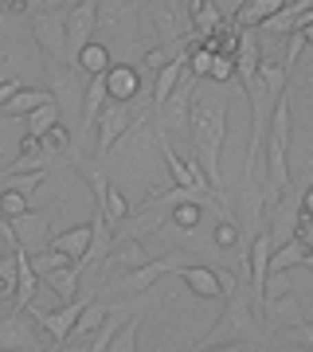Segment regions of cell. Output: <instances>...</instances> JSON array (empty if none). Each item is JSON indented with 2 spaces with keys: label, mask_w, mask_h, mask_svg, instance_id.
I'll list each match as a JSON object with an SVG mask.
<instances>
[{
  "label": "cell",
  "mask_w": 313,
  "mask_h": 352,
  "mask_svg": "<svg viewBox=\"0 0 313 352\" xmlns=\"http://www.w3.org/2000/svg\"><path fill=\"white\" fill-rule=\"evenodd\" d=\"M98 16H102L98 0H78L63 12V20H67V71H75V75H78V55L94 43V28L102 24Z\"/></svg>",
  "instance_id": "cell-1"
},
{
  "label": "cell",
  "mask_w": 313,
  "mask_h": 352,
  "mask_svg": "<svg viewBox=\"0 0 313 352\" xmlns=\"http://www.w3.org/2000/svg\"><path fill=\"white\" fill-rule=\"evenodd\" d=\"M32 39H36V47L43 51V59L47 63H59L67 67V20L55 16V8L47 4H32Z\"/></svg>",
  "instance_id": "cell-2"
},
{
  "label": "cell",
  "mask_w": 313,
  "mask_h": 352,
  "mask_svg": "<svg viewBox=\"0 0 313 352\" xmlns=\"http://www.w3.org/2000/svg\"><path fill=\"white\" fill-rule=\"evenodd\" d=\"M87 302H90V298L67 302V305H59V309H36V305L28 309V314L36 317V325L51 337V352H59V349H67V344H71L75 325H78V317H83V309H87Z\"/></svg>",
  "instance_id": "cell-3"
},
{
  "label": "cell",
  "mask_w": 313,
  "mask_h": 352,
  "mask_svg": "<svg viewBox=\"0 0 313 352\" xmlns=\"http://www.w3.org/2000/svg\"><path fill=\"white\" fill-rule=\"evenodd\" d=\"M188 266H192V258H188L184 251H169V254H161V258H149L141 270H125L118 286H122L125 294H133V298H138V294H145L149 286H157V278H164V274H184Z\"/></svg>",
  "instance_id": "cell-4"
},
{
  "label": "cell",
  "mask_w": 313,
  "mask_h": 352,
  "mask_svg": "<svg viewBox=\"0 0 313 352\" xmlns=\"http://www.w3.org/2000/svg\"><path fill=\"white\" fill-rule=\"evenodd\" d=\"M157 145H161V157L169 164V176H173V188H188V192H204V196H212V184H208V176H204V164L196 157H188L180 161L173 149V141H169V129L157 126Z\"/></svg>",
  "instance_id": "cell-5"
},
{
  "label": "cell",
  "mask_w": 313,
  "mask_h": 352,
  "mask_svg": "<svg viewBox=\"0 0 313 352\" xmlns=\"http://www.w3.org/2000/svg\"><path fill=\"white\" fill-rule=\"evenodd\" d=\"M39 333L32 314H8L0 321V352H43L39 349Z\"/></svg>",
  "instance_id": "cell-6"
},
{
  "label": "cell",
  "mask_w": 313,
  "mask_h": 352,
  "mask_svg": "<svg viewBox=\"0 0 313 352\" xmlns=\"http://www.w3.org/2000/svg\"><path fill=\"white\" fill-rule=\"evenodd\" d=\"M129 133H133L129 110L118 106V102H110V106L102 110V118H98V157H110L114 145H122V138H129Z\"/></svg>",
  "instance_id": "cell-7"
},
{
  "label": "cell",
  "mask_w": 313,
  "mask_h": 352,
  "mask_svg": "<svg viewBox=\"0 0 313 352\" xmlns=\"http://www.w3.org/2000/svg\"><path fill=\"white\" fill-rule=\"evenodd\" d=\"M188 47H192V43H188ZM184 71H188V51H180L173 63L157 71V82H153V94H149V110L153 113H161L164 106H169V98L176 94L180 78H184Z\"/></svg>",
  "instance_id": "cell-8"
},
{
  "label": "cell",
  "mask_w": 313,
  "mask_h": 352,
  "mask_svg": "<svg viewBox=\"0 0 313 352\" xmlns=\"http://www.w3.org/2000/svg\"><path fill=\"white\" fill-rule=\"evenodd\" d=\"M106 90H110V102H118V106H129V102L138 98L141 90V75L138 67L129 63H114L110 71H106Z\"/></svg>",
  "instance_id": "cell-9"
},
{
  "label": "cell",
  "mask_w": 313,
  "mask_h": 352,
  "mask_svg": "<svg viewBox=\"0 0 313 352\" xmlns=\"http://www.w3.org/2000/svg\"><path fill=\"white\" fill-rule=\"evenodd\" d=\"M36 289H39V274L32 270V258L20 247L16 251V298H12V314H28L36 305Z\"/></svg>",
  "instance_id": "cell-10"
},
{
  "label": "cell",
  "mask_w": 313,
  "mask_h": 352,
  "mask_svg": "<svg viewBox=\"0 0 313 352\" xmlns=\"http://www.w3.org/2000/svg\"><path fill=\"white\" fill-rule=\"evenodd\" d=\"M90 243H94V231H90V223H78V227H67V231H59V235H51V251L67 254L75 266H83V258H87Z\"/></svg>",
  "instance_id": "cell-11"
},
{
  "label": "cell",
  "mask_w": 313,
  "mask_h": 352,
  "mask_svg": "<svg viewBox=\"0 0 313 352\" xmlns=\"http://www.w3.org/2000/svg\"><path fill=\"white\" fill-rule=\"evenodd\" d=\"M12 231H16V239H20V247H32V243H43V251H47V243H51V212H28L20 215V219H12Z\"/></svg>",
  "instance_id": "cell-12"
},
{
  "label": "cell",
  "mask_w": 313,
  "mask_h": 352,
  "mask_svg": "<svg viewBox=\"0 0 313 352\" xmlns=\"http://www.w3.org/2000/svg\"><path fill=\"white\" fill-rule=\"evenodd\" d=\"M235 67H239V78H243V82L259 78V67H263V43H259V36H255V32H239Z\"/></svg>",
  "instance_id": "cell-13"
},
{
  "label": "cell",
  "mask_w": 313,
  "mask_h": 352,
  "mask_svg": "<svg viewBox=\"0 0 313 352\" xmlns=\"http://www.w3.org/2000/svg\"><path fill=\"white\" fill-rule=\"evenodd\" d=\"M263 314L270 317V325L282 333V329H298L305 325V309H301V302L290 294V298H278V302H266L263 305Z\"/></svg>",
  "instance_id": "cell-14"
},
{
  "label": "cell",
  "mask_w": 313,
  "mask_h": 352,
  "mask_svg": "<svg viewBox=\"0 0 313 352\" xmlns=\"http://www.w3.org/2000/svg\"><path fill=\"white\" fill-rule=\"evenodd\" d=\"M106 317H110V305H106V302H94V298H90L87 309H83V317H78V325H75V337H71V344H90Z\"/></svg>",
  "instance_id": "cell-15"
},
{
  "label": "cell",
  "mask_w": 313,
  "mask_h": 352,
  "mask_svg": "<svg viewBox=\"0 0 313 352\" xmlns=\"http://www.w3.org/2000/svg\"><path fill=\"white\" fill-rule=\"evenodd\" d=\"M47 102H55L51 98V90H39V87H24L20 94H16L8 106H4V118H32V113L39 110V106H47Z\"/></svg>",
  "instance_id": "cell-16"
},
{
  "label": "cell",
  "mask_w": 313,
  "mask_h": 352,
  "mask_svg": "<svg viewBox=\"0 0 313 352\" xmlns=\"http://www.w3.org/2000/svg\"><path fill=\"white\" fill-rule=\"evenodd\" d=\"M125 309H129V302H122V305H110V317L102 321V329L94 333V340L87 344V352H110L114 337H118V333H122V325H125Z\"/></svg>",
  "instance_id": "cell-17"
},
{
  "label": "cell",
  "mask_w": 313,
  "mask_h": 352,
  "mask_svg": "<svg viewBox=\"0 0 313 352\" xmlns=\"http://www.w3.org/2000/svg\"><path fill=\"white\" fill-rule=\"evenodd\" d=\"M180 278H184V286L192 289L196 298H204V302L219 298V282H215V270H212V266H188Z\"/></svg>",
  "instance_id": "cell-18"
},
{
  "label": "cell",
  "mask_w": 313,
  "mask_h": 352,
  "mask_svg": "<svg viewBox=\"0 0 313 352\" xmlns=\"http://www.w3.org/2000/svg\"><path fill=\"white\" fill-rule=\"evenodd\" d=\"M145 263H149V258H145V247H141L138 239H118L110 258H106V266H122V270H141Z\"/></svg>",
  "instance_id": "cell-19"
},
{
  "label": "cell",
  "mask_w": 313,
  "mask_h": 352,
  "mask_svg": "<svg viewBox=\"0 0 313 352\" xmlns=\"http://www.w3.org/2000/svg\"><path fill=\"white\" fill-rule=\"evenodd\" d=\"M43 282H47V286L63 298V305H67V302H78V298H83V294H78V282H83V270H78V266H67V270L43 274Z\"/></svg>",
  "instance_id": "cell-20"
},
{
  "label": "cell",
  "mask_w": 313,
  "mask_h": 352,
  "mask_svg": "<svg viewBox=\"0 0 313 352\" xmlns=\"http://www.w3.org/2000/svg\"><path fill=\"white\" fill-rule=\"evenodd\" d=\"M110 67H114L110 63V47H106V43H98V39H94V43L78 55V71H83L87 78H102Z\"/></svg>",
  "instance_id": "cell-21"
},
{
  "label": "cell",
  "mask_w": 313,
  "mask_h": 352,
  "mask_svg": "<svg viewBox=\"0 0 313 352\" xmlns=\"http://www.w3.org/2000/svg\"><path fill=\"white\" fill-rule=\"evenodd\" d=\"M286 78H290L286 63H274V59H266V55H263V67H259V82L266 87V94H270L274 102L286 94Z\"/></svg>",
  "instance_id": "cell-22"
},
{
  "label": "cell",
  "mask_w": 313,
  "mask_h": 352,
  "mask_svg": "<svg viewBox=\"0 0 313 352\" xmlns=\"http://www.w3.org/2000/svg\"><path fill=\"white\" fill-rule=\"evenodd\" d=\"M55 126H59V102H47V106H39V110L28 118V138L43 141Z\"/></svg>",
  "instance_id": "cell-23"
},
{
  "label": "cell",
  "mask_w": 313,
  "mask_h": 352,
  "mask_svg": "<svg viewBox=\"0 0 313 352\" xmlns=\"http://www.w3.org/2000/svg\"><path fill=\"white\" fill-rule=\"evenodd\" d=\"M305 254H310V247H305L301 239H294V243H286V247H278V251H274V258H270V270H282V274H290L294 266L305 263Z\"/></svg>",
  "instance_id": "cell-24"
},
{
  "label": "cell",
  "mask_w": 313,
  "mask_h": 352,
  "mask_svg": "<svg viewBox=\"0 0 313 352\" xmlns=\"http://www.w3.org/2000/svg\"><path fill=\"white\" fill-rule=\"evenodd\" d=\"M28 258H32V270L36 274H55V270H67V266H75L67 254H59V251H28Z\"/></svg>",
  "instance_id": "cell-25"
},
{
  "label": "cell",
  "mask_w": 313,
  "mask_h": 352,
  "mask_svg": "<svg viewBox=\"0 0 313 352\" xmlns=\"http://www.w3.org/2000/svg\"><path fill=\"white\" fill-rule=\"evenodd\" d=\"M32 212V200H24L20 192H12V188H0V215L12 223V219H20V215H28Z\"/></svg>",
  "instance_id": "cell-26"
},
{
  "label": "cell",
  "mask_w": 313,
  "mask_h": 352,
  "mask_svg": "<svg viewBox=\"0 0 313 352\" xmlns=\"http://www.w3.org/2000/svg\"><path fill=\"white\" fill-rule=\"evenodd\" d=\"M212 239H215V247H235V243L243 239V231H239V219H235V215H219V223H215Z\"/></svg>",
  "instance_id": "cell-27"
},
{
  "label": "cell",
  "mask_w": 313,
  "mask_h": 352,
  "mask_svg": "<svg viewBox=\"0 0 313 352\" xmlns=\"http://www.w3.org/2000/svg\"><path fill=\"white\" fill-rule=\"evenodd\" d=\"M43 176L47 173H28V176H12V180H4L0 188H12V192H20L24 200H32L39 188H43Z\"/></svg>",
  "instance_id": "cell-28"
},
{
  "label": "cell",
  "mask_w": 313,
  "mask_h": 352,
  "mask_svg": "<svg viewBox=\"0 0 313 352\" xmlns=\"http://www.w3.org/2000/svg\"><path fill=\"white\" fill-rule=\"evenodd\" d=\"M138 325H141V317L133 314V317H129V321L122 325V333L114 337L110 352H138Z\"/></svg>",
  "instance_id": "cell-29"
},
{
  "label": "cell",
  "mask_w": 313,
  "mask_h": 352,
  "mask_svg": "<svg viewBox=\"0 0 313 352\" xmlns=\"http://www.w3.org/2000/svg\"><path fill=\"white\" fill-rule=\"evenodd\" d=\"M200 215H204V208H196V204H180V208H173L169 223H176L180 231H196V227H200Z\"/></svg>",
  "instance_id": "cell-30"
},
{
  "label": "cell",
  "mask_w": 313,
  "mask_h": 352,
  "mask_svg": "<svg viewBox=\"0 0 313 352\" xmlns=\"http://www.w3.org/2000/svg\"><path fill=\"white\" fill-rule=\"evenodd\" d=\"M294 294V286H290V274H282V270H270V278H266V294H263V305L266 302H278V298H290Z\"/></svg>",
  "instance_id": "cell-31"
},
{
  "label": "cell",
  "mask_w": 313,
  "mask_h": 352,
  "mask_svg": "<svg viewBox=\"0 0 313 352\" xmlns=\"http://www.w3.org/2000/svg\"><path fill=\"white\" fill-rule=\"evenodd\" d=\"M239 75V67H235V55H215L212 59V82H219V87H224V82H231V78Z\"/></svg>",
  "instance_id": "cell-32"
},
{
  "label": "cell",
  "mask_w": 313,
  "mask_h": 352,
  "mask_svg": "<svg viewBox=\"0 0 313 352\" xmlns=\"http://www.w3.org/2000/svg\"><path fill=\"white\" fill-rule=\"evenodd\" d=\"M278 340H282V344H298V349H313V321H305V325H298V329H282Z\"/></svg>",
  "instance_id": "cell-33"
},
{
  "label": "cell",
  "mask_w": 313,
  "mask_h": 352,
  "mask_svg": "<svg viewBox=\"0 0 313 352\" xmlns=\"http://www.w3.org/2000/svg\"><path fill=\"white\" fill-rule=\"evenodd\" d=\"M215 282H219V298H224V302H231V298L239 294V278L231 274V270H224V266L215 270Z\"/></svg>",
  "instance_id": "cell-34"
},
{
  "label": "cell",
  "mask_w": 313,
  "mask_h": 352,
  "mask_svg": "<svg viewBox=\"0 0 313 352\" xmlns=\"http://www.w3.org/2000/svg\"><path fill=\"white\" fill-rule=\"evenodd\" d=\"M301 51H305V36L294 32V36H290V47H286V71H294V63L301 59Z\"/></svg>",
  "instance_id": "cell-35"
},
{
  "label": "cell",
  "mask_w": 313,
  "mask_h": 352,
  "mask_svg": "<svg viewBox=\"0 0 313 352\" xmlns=\"http://www.w3.org/2000/svg\"><path fill=\"white\" fill-rule=\"evenodd\" d=\"M20 90H24V82H20V78H4V82H0V110H4V106L20 94Z\"/></svg>",
  "instance_id": "cell-36"
},
{
  "label": "cell",
  "mask_w": 313,
  "mask_h": 352,
  "mask_svg": "<svg viewBox=\"0 0 313 352\" xmlns=\"http://www.w3.org/2000/svg\"><path fill=\"white\" fill-rule=\"evenodd\" d=\"M301 215H310L313 219V184L310 188H301Z\"/></svg>",
  "instance_id": "cell-37"
},
{
  "label": "cell",
  "mask_w": 313,
  "mask_h": 352,
  "mask_svg": "<svg viewBox=\"0 0 313 352\" xmlns=\"http://www.w3.org/2000/svg\"><path fill=\"white\" fill-rule=\"evenodd\" d=\"M247 344H239V340H231V344H219V349H208V352H243Z\"/></svg>",
  "instance_id": "cell-38"
},
{
  "label": "cell",
  "mask_w": 313,
  "mask_h": 352,
  "mask_svg": "<svg viewBox=\"0 0 313 352\" xmlns=\"http://www.w3.org/2000/svg\"><path fill=\"white\" fill-rule=\"evenodd\" d=\"M301 36H305V47H313V20L305 28H301Z\"/></svg>",
  "instance_id": "cell-39"
},
{
  "label": "cell",
  "mask_w": 313,
  "mask_h": 352,
  "mask_svg": "<svg viewBox=\"0 0 313 352\" xmlns=\"http://www.w3.org/2000/svg\"><path fill=\"white\" fill-rule=\"evenodd\" d=\"M301 266H305V270L313 274V247H310V254H305V263H301Z\"/></svg>",
  "instance_id": "cell-40"
},
{
  "label": "cell",
  "mask_w": 313,
  "mask_h": 352,
  "mask_svg": "<svg viewBox=\"0 0 313 352\" xmlns=\"http://www.w3.org/2000/svg\"><path fill=\"white\" fill-rule=\"evenodd\" d=\"M0 16H4V4H0Z\"/></svg>",
  "instance_id": "cell-41"
}]
</instances>
